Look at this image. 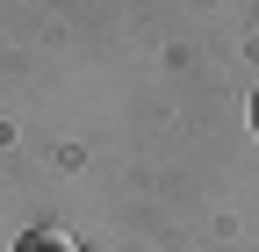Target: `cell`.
Returning <instances> with one entry per match:
<instances>
[{
  "label": "cell",
  "mask_w": 259,
  "mask_h": 252,
  "mask_svg": "<svg viewBox=\"0 0 259 252\" xmlns=\"http://www.w3.org/2000/svg\"><path fill=\"white\" fill-rule=\"evenodd\" d=\"M15 252H72V238H58V231H29Z\"/></svg>",
  "instance_id": "6da1fadb"
},
{
  "label": "cell",
  "mask_w": 259,
  "mask_h": 252,
  "mask_svg": "<svg viewBox=\"0 0 259 252\" xmlns=\"http://www.w3.org/2000/svg\"><path fill=\"white\" fill-rule=\"evenodd\" d=\"M252 130H259V87H252Z\"/></svg>",
  "instance_id": "7a4b0ae2"
}]
</instances>
